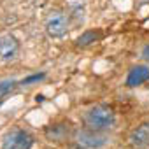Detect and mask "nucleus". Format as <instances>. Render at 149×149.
Wrapping results in <instances>:
<instances>
[{"label": "nucleus", "mask_w": 149, "mask_h": 149, "mask_svg": "<svg viewBox=\"0 0 149 149\" xmlns=\"http://www.w3.org/2000/svg\"><path fill=\"white\" fill-rule=\"evenodd\" d=\"M84 121L90 128L93 130H100V132H105L109 128L114 126L116 123V116L112 112L111 107H105V105H95L91 107L86 116H84Z\"/></svg>", "instance_id": "nucleus-1"}, {"label": "nucleus", "mask_w": 149, "mask_h": 149, "mask_svg": "<svg viewBox=\"0 0 149 149\" xmlns=\"http://www.w3.org/2000/svg\"><path fill=\"white\" fill-rule=\"evenodd\" d=\"M33 146V137L23 128H13L4 135L2 149H30Z\"/></svg>", "instance_id": "nucleus-2"}, {"label": "nucleus", "mask_w": 149, "mask_h": 149, "mask_svg": "<svg viewBox=\"0 0 149 149\" xmlns=\"http://www.w3.org/2000/svg\"><path fill=\"white\" fill-rule=\"evenodd\" d=\"M44 26H46V32H47L49 37L60 39V37H63V35L67 33V30H68V18H67L65 13L54 9V11H51L49 16L46 18V25H44Z\"/></svg>", "instance_id": "nucleus-3"}, {"label": "nucleus", "mask_w": 149, "mask_h": 149, "mask_svg": "<svg viewBox=\"0 0 149 149\" xmlns=\"http://www.w3.org/2000/svg\"><path fill=\"white\" fill-rule=\"evenodd\" d=\"M76 140L84 149H100L107 144V135L100 130L84 128V130H79L76 133Z\"/></svg>", "instance_id": "nucleus-4"}, {"label": "nucleus", "mask_w": 149, "mask_h": 149, "mask_svg": "<svg viewBox=\"0 0 149 149\" xmlns=\"http://www.w3.org/2000/svg\"><path fill=\"white\" fill-rule=\"evenodd\" d=\"M19 53V42L14 35L6 33L0 37V61L9 63L13 61Z\"/></svg>", "instance_id": "nucleus-5"}, {"label": "nucleus", "mask_w": 149, "mask_h": 149, "mask_svg": "<svg viewBox=\"0 0 149 149\" xmlns=\"http://www.w3.org/2000/svg\"><path fill=\"white\" fill-rule=\"evenodd\" d=\"M130 144L137 149H144L149 146V123H142L137 128L132 130L130 137H128Z\"/></svg>", "instance_id": "nucleus-6"}, {"label": "nucleus", "mask_w": 149, "mask_h": 149, "mask_svg": "<svg viewBox=\"0 0 149 149\" xmlns=\"http://www.w3.org/2000/svg\"><path fill=\"white\" fill-rule=\"evenodd\" d=\"M68 130H70V128H68L67 123H56V125L46 126L44 135H46V139L51 140V142H63V140H67V137H68Z\"/></svg>", "instance_id": "nucleus-7"}, {"label": "nucleus", "mask_w": 149, "mask_h": 149, "mask_svg": "<svg viewBox=\"0 0 149 149\" xmlns=\"http://www.w3.org/2000/svg\"><path fill=\"white\" fill-rule=\"evenodd\" d=\"M149 79V67L146 65H137L128 72V77H126V84L130 88H135L142 83H146Z\"/></svg>", "instance_id": "nucleus-8"}, {"label": "nucleus", "mask_w": 149, "mask_h": 149, "mask_svg": "<svg viewBox=\"0 0 149 149\" xmlns=\"http://www.w3.org/2000/svg\"><path fill=\"white\" fill-rule=\"evenodd\" d=\"M98 39H102V33H100L98 30H86L84 33H81V35L77 37V46H79V47H86V46L97 42Z\"/></svg>", "instance_id": "nucleus-9"}, {"label": "nucleus", "mask_w": 149, "mask_h": 149, "mask_svg": "<svg viewBox=\"0 0 149 149\" xmlns=\"http://www.w3.org/2000/svg\"><path fill=\"white\" fill-rule=\"evenodd\" d=\"M13 84H14V83H2V84H0V97L6 95V93L13 88Z\"/></svg>", "instance_id": "nucleus-10"}, {"label": "nucleus", "mask_w": 149, "mask_h": 149, "mask_svg": "<svg viewBox=\"0 0 149 149\" xmlns=\"http://www.w3.org/2000/svg\"><path fill=\"white\" fill-rule=\"evenodd\" d=\"M142 58L149 63V44H146V46L142 47Z\"/></svg>", "instance_id": "nucleus-11"}, {"label": "nucleus", "mask_w": 149, "mask_h": 149, "mask_svg": "<svg viewBox=\"0 0 149 149\" xmlns=\"http://www.w3.org/2000/svg\"><path fill=\"white\" fill-rule=\"evenodd\" d=\"M44 77V74H40V76H32V77H28V79H25L23 81V84H28V83H33V81H39V79H42Z\"/></svg>", "instance_id": "nucleus-12"}]
</instances>
